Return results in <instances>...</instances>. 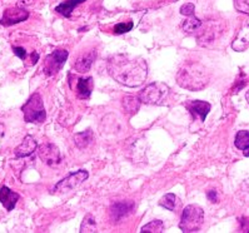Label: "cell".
<instances>
[{
  "instance_id": "cell-1",
  "label": "cell",
  "mask_w": 249,
  "mask_h": 233,
  "mask_svg": "<svg viewBox=\"0 0 249 233\" xmlns=\"http://www.w3.org/2000/svg\"><path fill=\"white\" fill-rule=\"evenodd\" d=\"M107 68L109 75L115 82L128 88L142 86L148 75V65L145 60L123 54L111 56Z\"/></svg>"
},
{
  "instance_id": "cell-2",
  "label": "cell",
  "mask_w": 249,
  "mask_h": 233,
  "mask_svg": "<svg viewBox=\"0 0 249 233\" xmlns=\"http://www.w3.org/2000/svg\"><path fill=\"white\" fill-rule=\"evenodd\" d=\"M211 73L205 67L196 62L187 63L177 73V83L187 90L198 91L209 84Z\"/></svg>"
},
{
  "instance_id": "cell-3",
  "label": "cell",
  "mask_w": 249,
  "mask_h": 233,
  "mask_svg": "<svg viewBox=\"0 0 249 233\" xmlns=\"http://www.w3.org/2000/svg\"><path fill=\"white\" fill-rule=\"evenodd\" d=\"M172 90L165 83L156 82L150 83L149 86L139 91V99L142 103L150 104V106H165L170 99Z\"/></svg>"
},
{
  "instance_id": "cell-4",
  "label": "cell",
  "mask_w": 249,
  "mask_h": 233,
  "mask_svg": "<svg viewBox=\"0 0 249 233\" xmlns=\"http://www.w3.org/2000/svg\"><path fill=\"white\" fill-rule=\"evenodd\" d=\"M204 222V211L196 204H189L183 210L179 228L183 232H196L199 231Z\"/></svg>"
},
{
  "instance_id": "cell-5",
  "label": "cell",
  "mask_w": 249,
  "mask_h": 233,
  "mask_svg": "<svg viewBox=\"0 0 249 233\" xmlns=\"http://www.w3.org/2000/svg\"><path fill=\"white\" fill-rule=\"evenodd\" d=\"M24 113V119L28 123H43L47 118L44 103L39 93H34L30 95L27 103L21 107Z\"/></svg>"
},
{
  "instance_id": "cell-6",
  "label": "cell",
  "mask_w": 249,
  "mask_h": 233,
  "mask_svg": "<svg viewBox=\"0 0 249 233\" xmlns=\"http://www.w3.org/2000/svg\"><path fill=\"white\" fill-rule=\"evenodd\" d=\"M89 173L84 169H80V171H76L74 173L69 174L68 177L63 178L62 180H59L55 184V187L53 188L52 193H56V195H62V193L69 192L71 189L79 187L84 180L88 179Z\"/></svg>"
},
{
  "instance_id": "cell-7",
  "label": "cell",
  "mask_w": 249,
  "mask_h": 233,
  "mask_svg": "<svg viewBox=\"0 0 249 233\" xmlns=\"http://www.w3.org/2000/svg\"><path fill=\"white\" fill-rule=\"evenodd\" d=\"M68 51L64 49H58V51H54L53 53L49 54V55L45 58L44 63V72L47 75H55L60 69L63 68L64 63L68 59Z\"/></svg>"
},
{
  "instance_id": "cell-8",
  "label": "cell",
  "mask_w": 249,
  "mask_h": 233,
  "mask_svg": "<svg viewBox=\"0 0 249 233\" xmlns=\"http://www.w3.org/2000/svg\"><path fill=\"white\" fill-rule=\"evenodd\" d=\"M218 23H214V21H209V23L200 25V28L198 29V44L202 45V47H211L213 44L215 39L218 38V36L220 34L222 30L217 28Z\"/></svg>"
},
{
  "instance_id": "cell-9",
  "label": "cell",
  "mask_w": 249,
  "mask_h": 233,
  "mask_svg": "<svg viewBox=\"0 0 249 233\" xmlns=\"http://www.w3.org/2000/svg\"><path fill=\"white\" fill-rule=\"evenodd\" d=\"M38 156L45 164L54 167L60 163V151L53 143H43L38 148Z\"/></svg>"
},
{
  "instance_id": "cell-10",
  "label": "cell",
  "mask_w": 249,
  "mask_h": 233,
  "mask_svg": "<svg viewBox=\"0 0 249 233\" xmlns=\"http://www.w3.org/2000/svg\"><path fill=\"white\" fill-rule=\"evenodd\" d=\"M29 18V12L23 8H9L6 9L3 14V18L0 20L1 25H5V27H10V25H14V24H18L20 21L27 20Z\"/></svg>"
},
{
  "instance_id": "cell-11",
  "label": "cell",
  "mask_w": 249,
  "mask_h": 233,
  "mask_svg": "<svg viewBox=\"0 0 249 233\" xmlns=\"http://www.w3.org/2000/svg\"><path fill=\"white\" fill-rule=\"evenodd\" d=\"M133 210H134V203L129 201L117 202L113 203L110 207V219L115 223L123 221L128 215H132Z\"/></svg>"
},
{
  "instance_id": "cell-12",
  "label": "cell",
  "mask_w": 249,
  "mask_h": 233,
  "mask_svg": "<svg viewBox=\"0 0 249 233\" xmlns=\"http://www.w3.org/2000/svg\"><path fill=\"white\" fill-rule=\"evenodd\" d=\"M184 106L187 107V109L192 113L194 118L198 117L202 122L205 121L209 110H211V104L204 101H191L187 102Z\"/></svg>"
},
{
  "instance_id": "cell-13",
  "label": "cell",
  "mask_w": 249,
  "mask_h": 233,
  "mask_svg": "<svg viewBox=\"0 0 249 233\" xmlns=\"http://www.w3.org/2000/svg\"><path fill=\"white\" fill-rule=\"evenodd\" d=\"M36 148H38V145H36V139L33 138L32 136H27L23 139L21 144L15 148V157L17 158H25V157L32 156L36 151Z\"/></svg>"
},
{
  "instance_id": "cell-14",
  "label": "cell",
  "mask_w": 249,
  "mask_h": 233,
  "mask_svg": "<svg viewBox=\"0 0 249 233\" xmlns=\"http://www.w3.org/2000/svg\"><path fill=\"white\" fill-rule=\"evenodd\" d=\"M231 48L235 52H244L249 48V24H246L238 30L234 40L231 43Z\"/></svg>"
},
{
  "instance_id": "cell-15",
  "label": "cell",
  "mask_w": 249,
  "mask_h": 233,
  "mask_svg": "<svg viewBox=\"0 0 249 233\" xmlns=\"http://www.w3.org/2000/svg\"><path fill=\"white\" fill-rule=\"evenodd\" d=\"M19 198H20V196L10 188H8V187L4 186L0 188V202L5 207L6 211L10 212V211L14 210L15 204L18 203Z\"/></svg>"
},
{
  "instance_id": "cell-16",
  "label": "cell",
  "mask_w": 249,
  "mask_h": 233,
  "mask_svg": "<svg viewBox=\"0 0 249 233\" xmlns=\"http://www.w3.org/2000/svg\"><path fill=\"white\" fill-rule=\"evenodd\" d=\"M97 56V52L90 51L87 52V53L83 54L82 56H79L76 59L75 64H74V68H75L76 72L79 73H85V72H89V69L91 68V64H93L94 59Z\"/></svg>"
},
{
  "instance_id": "cell-17",
  "label": "cell",
  "mask_w": 249,
  "mask_h": 233,
  "mask_svg": "<svg viewBox=\"0 0 249 233\" xmlns=\"http://www.w3.org/2000/svg\"><path fill=\"white\" fill-rule=\"evenodd\" d=\"M93 78H80L76 80V94L82 99H88L93 90Z\"/></svg>"
},
{
  "instance_id": "cell-18",
  "label": "cell",
  "mask_w": 249,
  "mask_h": 233,
  "mask_svg": "<svg viewBox=\"0 0 249 233\" xmlns=\"http://www.w3.org/2000/svg\"><path fill=\"white\" fill-rule=\"evenodd\" d=\"M141 104L142 102L138 95H125L123 98V109L126 114H135L141 108Z\"/></svg>"
},
{
  "instance_id": "cell-19",
  "label": "cell",
  "mask_w": 249,
  "mask_h": 233,
  "mask_svg": "<svg viewBox=\"0 0 249 233\" xmlns=\"http://www.w3.org/2000/svg\"><path fill=\"white\" fill-rule=\"evenodd\" d=\"M85 0H65L63 3L59 4L55 8V12L59 14L64 15L65 18H71V13L75 9L76 6L80 5L82 3H84Z\"/></svg>"
},
{
  "instance_id": "cell-20",
  "label": "cell",
  "mask_w": 249,
  "mask_h": 233,
  "mask_svg": "<svg viewBox=\"0 0 249 233\" xmlns=\"http://www.w3.org/2000/svg\"><path fill=\"white\" fill-rule=\"evenodd\" d=\"M234 144L244 156L249 157V130H239L235 136Z\"/></svg>"
},
{
  "instance_id": "cell-21",
  "label": "cell",
  "mask_w": 249,
  "mask_h": 233,
  "mask_svg": "<svg viewBox=\"0 0 249 233\" xmlns=\"http://www.w3.org/2000/svg\"><path fill=\"white\" fill-rule=\"evenodd\" d=\"M159 204H160L161 207L167 208L168 211L177 212V211L180 208V204L182 203H180V199H179L176 195H173V193H168V195H165L164 197L159 201Z\"/></svg>"
},
{
  "instance_id": "cell-22",
  "label": "cell",
  "mask_w": 249,
  "mask_h": 233,
  "mask_svg": "<svg viewBox=\"0 0 249 233\" xmlns=\"http://www.w3.org/2000/svg\"><path fill=\"white\" fill-rule=\"evenodd\" d=\"M74 141H75L76 147L80 148V149H84V148L88 147L89 144L93 141V132L90 129L85 130V132L76 133L75 137H74Z\"/></svg>"
},
{
  "instance_id": "cell-23",
  "label": "cell",
  "mask_w": 249,
  "mask_h": 233,
  "mask_svg": "<svg viewBox=\"0 0 249 233\" xmlns=\"http://www.w3.org/2000/svg\"><path fill=\"white\" fill-rule=\"evenodd\" d=\"M200 25H202V21L192 15V17H189L187 20L183 21L182 29H183V32L187 33V34H194V33L198 32V29L200 28Z\"/></svg>"
},
{
  "instance_id": "cell-24",
  "label": "cell",
  "mask_w": 249,
  "mask_h": 233,
  "mask_svg": "<svg viewBox=\"0 0 249 233\" xmlns=\"http://www.w3.org/2000/svg\"><path fill=\"white\" fill-rule=\"evenodd\" d=\"M142 232L143 233H161L164 232V223L159 219H154L150 223L145 224L143 228H142Z\"/></svg>"
},
{
  "instance_id": "cell-25",
  "label": "cell",
  "mask_w": 249,
  "mask_h": 233,
  "mask_svg": "<svg viewBox=\"0 0 249 233\" xmlns=\"http://www.w3.org/2000/svg\"><path fill=\"white\" fill-rule=\"evenodd\" d=\"M80 232H97V223H95V219H94L93 215H85L82 222V226H80Z\"/></svg>"
},
{
  "instance_id": "cell-26",
  "label": "cell",
  "mask_w": 249,
  "mask_h": 233,
  "mask_svg": "<svg viewBox=\"0 0 249 233\" xmlns=\"http://www.w3.org/2000/svg\"><path fill=\"white\" fill-rule=\"evenodd\" d=\"M133 27H134L133 21H128V23H119L114 27V33L115 34H124V33H128L129 30H132Z\"/></svg>"
},
{
  "instance_id": "cell-27",
  "label": "cell",
  "mask_w": 249,
  "mask_h": 233,
  "mask_svg": "<svg viewBox=\"0 0 249 233\" xmlns=\"http://www.w3.org/2000/svg\"><path fill=\"white\" fill-rule=\"evenodd\" d=\"M234 6L239 13L249 15V0H234Z\"/></svg>"
},
{
  "instance_id": "cell-28",
  "label": "cell",
  "mask_w": 249,
  "mask_h": 233,
  "mask_svg": "<svg viewBox=\"0 0 249 233\" xmlns=\"http://www.w3.org/2000/svg\"><path fill=\"white\" fill-rule=\"evenodd\" d=\"M194 10H196V6L192 3H187L180 8V14L185 15V17H192L194 14Z\"/></svg>"
},
{
  "instance_id": "cell-29",
  "label": "cell",
  "mask_w": 249,
  "mask_h": 233,
  "mask_svg": "<svg viewBox=\"0 0 249 233\" xmlns=\"http://www.w3.org/2000/svg\"><path fill=\"white\" fill-rule=\"evenodd\" d=\"M13 52L17 56H19L20 59H25L27 58V51L21 47H14L13 48Z\"/></svg>"
},
{
  "instance_id": "cell-30",
  "label": "cell",
  "mask_w": 249,
  "mask_h": 233,
  "mask_svg": "<svg viewBox=\"0 0 249 233\" xmlns=\"http://www.w3.org/2000/svg\"><path fill=\"white\" fill-rule=\"evenodd\" d=\"M208 198H209V201L213 202V203H215V202H217V195H215V192H214V191H209Z\"/></svg>"
},
{
  "instance_id": "cell-31",
  "label": "cell",
  "mask_w": 249,
  "mask_h": 233,
  "mask_svg": "<svg viewBox=\"0 0 249 233\" xmlns=\"http://www.w3.org/2000/svg\"><path fill=\"white\" fill-rule=\"evenodd\" d=\"M36 0H19V5L21 6H28V5H32Z\"/></svg>"
},
{
  "instance_id": "cell-32",
  "label": "cell",
  "mask_w": 249,
  "mask_h": 233,
  "mask_svg": "<svg viewBox=\"0 0 249 233\" xmlns=\"http://www.w3.org/2000/svg\"><path fill=\"white\" fill-rule=\"evenodd\" d=\"M39 60V53L36 52H33L32 53V64H36Z\"/></svg>"
},
{
  "instance_id": "cell-33",
  "label": "cell",
  "mask_w": 249,
  "mask_h": 233,
  "mask_svg": "<svg viewBox=\"0 0 249 233\" xmlns=\"http://www.w3.org/2000/svg\"><path fill=\"white\" fill-rule=\"evenodd\" d=\"M246 98H247V102H248V103H249V90H248V93H247V94H246Z\"/></svg>"
}]
</instances>
